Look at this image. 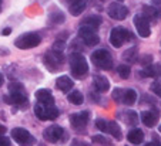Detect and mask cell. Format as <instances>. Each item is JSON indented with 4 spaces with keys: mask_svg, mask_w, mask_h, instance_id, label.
Here are the masks:
<instances>
[{
    "mask_svg": "<svg viewBox=\"0 0 161 146\" xmlns=\"http://www.w3.org/2000/svg\"><path fill=\"white\" fill-rule=\"evenodd\" d=\"M144 146H161V143L157 142V140H153V142H148L147 145H144Z\"/></svg>",
    "mask_w": 161,
    "mask_h": 146,
    "instance_id": "obj_39",
    "label": "cell"
},
{
    "mask_svg": "<svg viewBox=\"0 0 161 146\" xmlns=\"http://www.w3.org/2000/svg\"><path fill=\"white\" fill-rule=\"evenodd\" d=\"M91 61L96 67L101 68V70H111L113 68V57L107 50H96L91 54Z\"/></svg>",
    "mask_w": 161,
    "mask_h": 146,
    "instance_id": "obj_4",
    "label": "cell"
},
{
    "mask_svg": "<svg viewBox=\"0 0 161 146\" xmlns=\"http://www.w3.org/2000/svg\"><path fill=\"white\" fill-rule=\"evenodd\" d=\"M123 94H124V89L116 88L113 91V99L116 101V102H123Z\"/></svg>",
    "mask_w": 161,
    "mask_h": 146,
    "instance_id": "obj_32",
    "label": "cell"
},
{
    "mask_svg": "<svg viewBox=\"0 0 161 146\" xmlns=\"http://www.w3.org/2000/svg\"><path fill=\"white\" fill-rule=\"evenodd\" d=\"M34 115L40 121H53L58 116V109L54 105H43L37 102L34 105Z\"/></svg>",
    "mask_w": 161,
    "mask_h": 146,
    "instance_id": "obj_7",
    "label": "cell"
},
{
    "mask_svg": "<svg viewBox=\"0 0 161 146\" xmlns=\"http://www.w3.org/2000/svg\"><path fill=\"white\" fill-rule=\"evenodd\" d=\"M4 101L10 105H25L29 102V97L23 84L19 81H12L9 84V95L4 97Z\"/></svg>",
    "mask_w": 161,
    "mask_h": 146,
    "instance_id": "obj_1",
    "label": "cell"
},
{
    "mask_svg": "<svg viewBox=\"0 0 161 146\" xmlns=\"http://www.w3.org/2000/svg\"><path fill=\"white\" fill-rule=\"evenodd\" d=\"M124 121L125 123L131 125V126H134V125L138 122V115H137V112H134V111H125L124 112Z\"/></svg>",
    "mask_w": 161,
    "mask_h": 146,
    "instance_id": "obj_27",
    "label": "cell"
},
{
    "mask_svg": "<svg viewBox=\"0 0 161 146\" xmlns=\"http://www.w3.org/2000/svg\"><path fill=\"white\" fill-rule=\"evenodd\" d=\"M117 73H119L120 78H123V79H127L128 77H130V74H131L130 65H125V64L119 65V68H117Z\"/></svg>",
    "mask_w": 161,
    "mask_h": 146,
    "instance_id": "obj_29",
    "label": "cell"
},
{
    "mask_svg": "<svg viewBox=\"0 0 161 146\" xmlns=\"http://www.w3.org/2000/svg\"><path fill=\"white\" fill-rule=\"evenodd\" d=\"M0 10H2V0H0Z\"/></svg>",
    "mask_w": 161,
    "mask_h": 146,
    "instance_id": "obj_43",
    "label": "cell"
},
{
    "mask_svg": "<svg viewBox=\"0 0 161 146\" xmlns=\"http://www.w3.org/2000/svg\"><path fill=\"white\" fill-rule=\"evenodd\" d=\"M137 101V92L134 89H124V94H123V103L125 105H133Z\"/></svg>",
    "mask_w": 161,
    "mask_h": 146,
    "instance_id": "obj_23",
    "label": "cell"
},
{
    "mask_svg": "<svg viewBox=\"0 0 161 146\" xmlns=\"http://www.w3.org/2000/svg\"><path fill=\"white\" fill-rule=\"evenodd\" d=\"M119 2H121V0H119Z\"/></svg>",
    "mask_w": 161,
    "mask_h": 146,
    "instance_id": "obj_46",
    "label": "cell"
},
{
    "mask_svg": "<svg viewBox=\"0 0 161 146\" xmlns=\"http://www.w3.org/2000/svg\"><path fill=\"white\" fill-rule=\"evenodd\" d=\"M140 63L144 65V67H148V65H151V63H153V55H148V54L141 55Z\"/></svg>",
    "mask_w": 161,
    "mask_h": 146,
    "instance_id": "obj_34",
    "label": "cell"
},
{
    "mask_svg": "<svg viewBox=\"0 0 161 146\" xmlns=\"http://www.w3.org/2000/svg\"><path fill=\"white\" fill-rule=\"evenodd\" d=\"M70 146H91L88 142L86 140H81V139H73V142L70 143Z\"/></svg>",
    "mask_w": 161,
    "mask_h": 146,
    "instance_id": "obj_36",
    "label": "cell"
},
{
    "mask_svg": "<svg viewBox=\"0 0 161 146\" xmlns=\"http://www.w3.org/2000/svg\"><path fill=\"white\" fill-rule=\"evenodd\" d=\"M101 23H103V18H101L100 16L91 14V16H87L86 18H83V22L80 26H87V27H91V28H94V30H97Z\"/></svg>",
    "mask_w": 161,
    "mask_h": 146,
    "instance_id": "obj_19",
    "label": "cell"
},
{
    "mask_svg": "<svg viewBox=\"0 0 161 146\" xmlns=\"http://www.w3.org/2000/svg\"><path fill=\"white\" fill-rule=\"evenodd\" d=\"M143 16L147 20H157L161 17V12L155 6H144L143 7Z\"/></svg>",
    "mask_w": 161,
    "mask_h": 146,
    "instance_id": "obj_21",
    "label": "cell"
},
{
    "mask_svg": "<svg viewBox=\"0 0 161 146\" xmlns=\"http://www.w3.org/2000/svg\"><path fill=\"white\" fill-rule=\"evenodd\" d=\"M64 20H66L64 14H63L61 12H58V10H56V12L50 13V22L54 23V24H60V23H63Z\"/></svg>",
    "mask_w": 161,
    "mask_h": 146,
    "instance_id": "obj_28",
    "label": "cell"
},
{
    "mask_svg": "<svg viewBox=\"0 0 161 146\" xmlns=\"http://www.w3.org/2000/svg\"><path fill=\"white\" fill-rule=\"evenodd\" d=\"M67 99H69V102H71L73 105H81L83 101H84V97H83V94L80 91H71L69 92V95H67Z\"/></svg>",
    "mask_w": 161,
    "mask_h": 146,
    "instance_id": "obj_24",
    "label": "cell"
},
{
    "mask_svg": "<svg viewBox=\"0 0 161 146\" xmlns=\"http://www.w3.org/2000/svg\"><path fill=\"white\" fill-rule=\"evenodd\" d=\"M130 40H133V34L124 27H114L110 33V43L116 48H120L125 41H130Z\"/></svg>",
    "mask_w": 161,
    "mask_h": 146,
    "instance_id": "obj_6",
    "label": "cell"
},
{
    "mask_svg": "<svg viewBox=\"0 0 161 146\" xmlns=\"http://www.w3.org/2000/svg\"><path fill=\"white\" fill-rule=\"evenodd\" d=\"M42 43V37L37 33H25L14 40V46L20 50L34 48Z\"/></svg>",
    "mask_w": 161,
    "mask_h": 146,
    "instance_id": "obj_3",
    "label": "cell"
},
{
    "mask_svg": "<svg viewBox=\"0 0 161 146\" xmlns=\"http://www.w3.org/2000/svg\"><path fill=\"white\" fill-rule=\"evenodd\" d=\"M107 133H110L114 139L120 140L123 138V133H121V128L119 126V123L114 121H108V126H107Z\"/></svg>",
    "mask_w": 161,
    "mask_h": 146,
    "instance_id": "obj_22",
    "label": "cell"
},
{
    "mask_svg": "<svg viewBox=\"0 0 161 146\" xmlns=\"http://www.w3.org/2000/svg\"><path fill=\"white\" fill-rule=\"evenodd\" d=\"M73 84H74L73 79L67 75L58 77L57 81H56V87H57V89H60L61 92H69L71 88H73Z\"/></svg>",
    "mask_w": 161,
    "mask_h": 146,
    "instance_id": "obj_17",
    "label": "cell"
},
{
    "mask_svg": "<svg viewBox=\"0 0 161 146\" xmlns=\"http://www.w3.org/2000/svg\"><path fill=\"white\" fill-rule=\"evenodd\" d=\"M93 85L98 92H106L110 88V82L104 75H94L93 78Z\"/></svg>",
    "mask_w": 161,
    "mask_h": 146,
    "instance_id": "obj_18",
    "label": "cell"
},
{
    "mask_svg": "<svg viewBox=\"0 0 161 146\" xmlns=\"http://www.w3.org/2000/svg\"><path fill=\"white\" fill-rule=\"evenodd\" d=\"M141 122H143L146 126L153 128L158 123V119H160V112L158 109H148V111H143L140 115Z\"/></svg>",
    "mask_w": 161,
    "mask_h": 146,
    "instance_id": "obj_14",
    "label": "cell"
},
{
    "mask_svg": "<svg viewBox=\"0 0 161 146\" xmlns=\"http://www.w3.org/2000/svg\"><path fill=\"white\" fill-rule=\"evenodd\" d=\"M158 131H160V132H161V125H160V128H158Z\"/></svg>",
    "mask_w": 161,
    "mask_h": 146,
    "instance_id": "obj_44",
    "label": "cell"
},
{
    "mask_svg": "<svg viewBox=\"0 0 161 146\" xmlns=\"http://www.w3.org/2000/svg\"><path fill=\"white\" fill-rule=\"evenodd\" d=\"M107 13H108V16L113 18V20H119V22H121V20L127 18L128 9L121 3H111L108 6V9H107Z\"/></svg>",
    "mask_w": 161,
    "mask_h": 146,
    "instance_id": "obj_13",
    "label": "cell"
},
{
    "mask_svg": "<svg viewBox=\"0 0 161 146\" xmlns=\"http://www.w3.org/2000/svg\"><path fill=\"white\" fill-rule=\"evenodd\" d=\"M43 136L47 142L50 143H57L61 140V138L64 136V129L58 125H52L49 128H46L44 132H43Z\"/></svg>",
    "mask_w": 161,
    "mask_h": 146,
    "instance_id": "obj_12",
    "label": "cell"
},
{
    "mask_svg": "<svg viewBox=\"0 0 161 146\" xmlns=\"http://www.w3.org/2000/svg\"><path fill=\"white\" fill-rule=\"evenodd\" d=\"M3 82H4V78H3V75H2V74H0V87L3 85Z\"/></svg>",
    "mask_w": 161,
    "mask_h": 146,
    "instance_id": "obj_42",
    "label": "cell"
},
{
    "mask_svg": "<svg viewBox=\"0 0 161 146\" xmlns=\"http://www.w3.org/2000/svg\"><path fill=\"white\" fill-rule=\"evenodd\" d=\"M151 91L154 92L157 97L161 98V78H157L154 82H153V85H151Z\"/></svg>",
    "mask_w": 161,
    "mask_h": 146,
    "instance_id": "obj_30",
    "label": "cell"
},
{
    "mask_svg": "<svg viewBox=\"0 0 161 146\" xmlns=\"http://www.w3.org/2000/svg\"><path fill=\"white\" fill-rule=\"evenodd\" d=\"M10 33H12V28H10V27L3 28V30H2V34H3V36H9Z\"/></svg>",
    "mask_w": 161,
    "mask_h": 146,
    "instance_id": "obj_38",
    "label": "cell"
},
{
    "mask_svg": "<svg viewBox=\"0 0 161 146\" xmlns=\"http://www.w3.org/2000/svg\"><path fill=\"white\" fill-rule=\"evenodd\" d=\"M69 4H73V3H79V2H84V0H67Z\"/></svg>",
    "mask_w": 161,
    "mask_h": 146,
    "instance_id": "obj_40",
    "label": "cell"
},
{
    "mask_svg": "<svg viewBox=\"0 0 161 146\" xmlns=\"http://www.w3.org/2000/svg\"><path fill=\"white\" fill-rule=\"evenodd\" d=\"M6 133V128L4 126H0V135H4Z\"/></svg>",
    "mask_w": 161,
    "mask_h": 146,
    "instance_id": "obj_41",
    "label": "cell"
},
{
    "mask_svg": "<svg viewBox=\"0 0 161 146\" xmlns=\"http://www.w3.org/2000/svg\"><path fill=\"white\" fill-rule=\"evenodd\" d=\"M64 48H66V43H64V41H60V40H57V41L53 44V48L52 50H54V51H58V53H63Z\"/></svg>",
    "mask_w": 161,
    "mask_h": 146,
    "instance_id": "obj_33",
    "label": "cell"
},
{
    "mask_svg": "<svg viewBox=\"0 0 161 146\" xmlns=\"http://www.w3.org/2000/svg\"><path fill=\"white\" fill-rule=\"evenodd\" d=\"M127 139H128V142L133 143V145H140V143L144 140V132L138 128H134L128 132Z\"/></svg>",
    "mask_w": 161,
    "mask_h": 146,
    "instance_id": "obj_20",
    "label": "cell"
},
{
    "mask_svg": "<svg viewBox=\"0 0 161 146\" xmlns=\"http://www.w3.org/2000/svg\"><path fill=\"white\" fill-rule=\"evenodd\" d=\"M36 99L37 102L43 103V105H54V97L52 95L50 89L42 88L39 91H36Z\"/></svg>",
    "mask_w": 161,
    "mask_h": 146,
    "instance_id": "obj_15",
    "label": "cell"
},
{
    "mask_svg": "<svg viewBox=\"0 0 161 146\" xmlns=\"http://www.w3.org/2000/svg\"><path fill=\"white\" fill-rule=\"evenodd\" d=\"M144 78H158L161 75V65L160 64H151L148 67H144V70L140 73Z\"/></svg>",
    "mask_w": 161,
    "mask_h": 146,
    "instance_id": "obj_16",
    "label": "cell"
},
{
    "mask_svg": "<svg viewBox=\"0 0 161 146\" xmlns=\"http://www.w3.org/2000/svg\"><path fill=\"white\" fill-rule=\"evenodd\" d=\"M79 38L84 41L86 46L94 47L100 43V37H98L97 31L94 28L87 27V26H80L79 28Z\"/></svg>",
    "mask_w": 161,
    "mask_h": 146,
    "instance_id": "obj_9",
    "label": "cell"
},
{
    "mask_svg": "<svg viewBox=\"0 0 161 146\" xmlns=\"http://www.w3.org/2000/svg\"><path fill=\"white\" fill-rule=\"evenodd\" d=\"M86 9V0L84 2H79V3H73V4H69V10L73 16H80Z\"/></svg>",
    "mask_w": 161,
    "mask_h": 146,
    "instance_id": "obj_25",
    "label": "cell"
},
{
    "mask_svg": "<svg viewBox=\"0 0 161 146\" xmlns=\"http://www.w3.org/2000/svg\"><path fill=\"white\" fill-rule=\"evenodd\" d=\"M153 2H155V0H153Z\"/></svg>",
    "mask_w": 161,
    "mask_h": 146,
    "instance_id": "obj_45",
    "label": "cell"
},
{
    "mask_svg": "<svg viewBox=\"0 0 161 146\" xmlns=\"http://www.w3.org/2000/svg\"><path fill=\"white\" fill-rule=\"evenodd\" d=\"M93 142L98 143V145H108V142L106 140V138L100 136V135H96V136H93Z\"/></svg>",
    "mask_w": 161,
    "mask_h": 146,
    "instance_id": "obj_35",
    "label": "cell"
},
{
    "mask_svg": "<svg viewBox=\"0 0 161 146\" xmlns=\"http://www.w3.org/2000/svg\"><path fill=\"white\" fill-rule=\"evenodd\" d=\"M43 63H44V65L47 67V70H50L52 73H56V71L60 70V67L64 64V55H63V53L50 50V51H47L44 54Z\"/></svg>",
    "mask_w": 161,
    "mask_h": 146,
    "instance_id": "obj_5",
    "label": "cell"
},
{
    "mask_svg": "<svg viewBox=\"0 0 161 146\" xmlns=\"http://www.w3.org/2000/svg\"><path fill=\"white\" fill-rule=\"evenodd\" d=\"M123 60L127 61V63H134L137 60V48L136 47H131V48L125 50L123 53Z\"/></svg>",
    "mask_w": 161,
    "mask_h": 146,
    "instance_id": "obj_26",
    "label": "cell"
},
{
    "mask_svg": "<svg viewBox=\"0 0 161 146\" xmlns=\"http://www.w3.org/2000/svg\"><path fill=\"white\" fill-rule=\"evenodd\" d=\"M12 139H14V142L19 146H33L36 143L34 136L25 128H14L12 131Z\"/></svg>",
    "mask_w": 161,
    "mask_h": 146,
    "instance_id": "obj_8",
    "label": "cell"
},
{
    "mask_svg": "<svg viewBox=\"0 0 161 146\" xmlns=\"http://www.w3.org/2000/svg\"><path fill=\"white\" fill-rule=\"evenodd\" d=\"M0 146H12L9 138H6L4 135H0Z\"/></svg>",
    "mask_w": 161,
    "mask_h": 146,
    "instance_id": "obj_37",
    "label": "cell"
},
{
    "mask_svg": "<svg viewBox=\"0 0 161 146\" xmlns=\"http://www.w3.org/2000/svg\"><path fill=\"white\" fill-rule=\"evenodd\" d=\"M134 26H136V30L138 33V36L147 38L151 34V28H150V22L144 17L143 14H136L134 16Z\"/></svg>",
    "mask_w": 161,
    "mask_h": 146,
    "instance_id": "obj_10",
    "label": "cell"
},
{
    "mask_svg": "<svg viewBox=\"0 0 161 146\" xmlns=\"http://www.w3.org/2000/svg\"><path fill=\"white\" fill-rule=\"evenodd\" d=\"M69 63H70V70H71L73 77H76V78H84L88 74V64L83 54H80V53H71L70 58H69Z\"/></svg>",
    "mask_w": 161,
    "mask_h": 146,
    "instance_id": "obj_2",
    "label": "cell"
},
{
    "mask_svg": "<svg viewBox=\"0 0 161 146\" xmlns=\"http://www.w3.org/2000/svg\"><path fill=\"white\" fill-rule=\"evenodd\" d=\"M88 119H90V112L83 111V112H76L70 115V123L76 131H83L87 126Z\"/></svg>",
    "mask_w": 161,
    "mask_h": 146,
    "instance_id": "obj_11",
    "label": "cell"
},
{
    "mask_svg": "<svg viewBox=\"0 0 161 146\" xmlns=\"http://www.w3.org/2000/svg\"><path fill=\"white\" fill-rule=\"evenodd\" d=\"M96 126H97V129H100L101 132H106L107 133V126H108V121H106V119H97L96 121Z\"/></svg>",
    "mask_w": 161,
    "mask_h": 146,
    "instance_id": "obj_31",
    "label": "cell"
}]
</instances>
